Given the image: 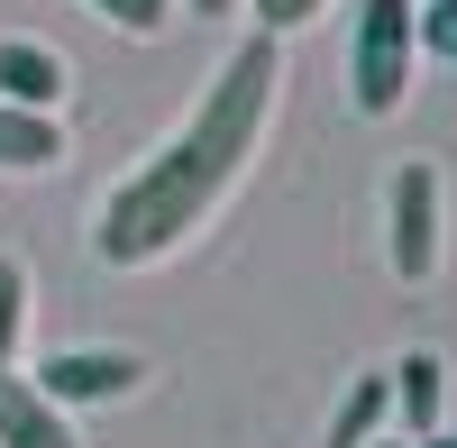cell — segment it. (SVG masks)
Instances as JSON below:
<instances>
[{
  "instance_id": "15",
  "label": "cell",
  "mask_w": 457,
  "mask_h": 448,
  "mask_svg": "<svg viewBox=\"0 0 457 448\" xmlns=\"http://www.w3.org/2000/svg\"><path fill=\"white\" fill-rule=\"evenodd\" d=\"M411 448H457V439H448V430H430V439H411Z\"/></svg>"
},
{
  "instance_id": "14",
  "label": "cell",
  "mask_w": 457,
  "mask_h": 448,
  "mask_svg": "<svg viewBox=\"0 0 457 448\" xmlns=\"http://www.w3.org/2000/svg\"><path fill=\"white\" fill-rule=\"evenodd\" d=\"M183 10H193V19H228V10H238V0H183Z\"/></svg>"
},
{
  "instance_id": "17",
  "label": "cell",
  "mask_w": 457,
  "mask_h": 448,
  "mask_svg": "<svg viewBox=\"0 0 457 448\" xmlns=\"http://www.w3.org/2000/svg\"><path fill=\"white\" fill-rule=\"evenodd\" d=\"M366 448H403V439H366Z\"/></svg>"
},
{
  "instance_id": "6",
  "label": "cell",
  "mask_w": 457,
  "mask_h": 448,
  "mask_svg": "<svg viewBox=\"0 0 457 448\" xmlns=\"http://www.w3.org/2000/svg\"><path fill=\"white\" fill-rule=\"evenodd\" d=\"M0 448H83L73 412H55L19 366H0Z\"/></svg>"
},
{
  "instance_id": "12",
  "label": "cell",
  "mask_w": 457,
  "mask_h": 448,
  "mask_svg": "<svg viewBox=\"0 0 457 448\" xmlns=\"http://www.w3.org/2000/svg\"><path fill=\"white\" fill-rule=\"evenodd\" d=\"M238 10H256V28H265V37H293V28H312L329 0H238Z\"/></svg>"
},
{
  "instance_id": "13",
  "label": "cell",
  "mask_w": 457,
  "mask_h": 448,
  "mask_svg": "<svg viewBox=\"0 0 457 448\" xmlns=\"http://www.w3.org/2000/svg\"><path fill=\"white\" fill-rule=\"evenodd\" d=\"M421 46L439 64H457V10H421Z\"/></svg>"
},
{
  "instance_id": "16",
  "label": "cell",
  "mask_w": 457,
  "mask_h": 448,
  "mask_svg": "<svg viewBox=\"0 0 457 448\" xmlns=\"http://www.w3.org/2000/svg\"><path fill=\"white\" fill-rule=\"evenodd\" d=\"M421 10H457V0H421Z\"/></svg>"
},
{
  "instance_id": "11",
  "label": "cell",
  "mask_w": 457,
  "mask_h": 448,
  "mask_svg": "<svg viewBox=\"0 0 457 448\" xmlns=\"http://www.w3.org/2000/svg\"><path fill=\"white\" fill-rule=\"evenodd\" d=\"M92 19H110L120 37H165V19H174V0H83Z\"/></svg>"
},
{
  "instance_id": "4",
  "label": "cell",
  "mask_w": 457,
  "mask_h": 448,
  "mask_svg": "<svg viewBox=\"0 0 457 448\" xmlns=\"http://www.w3.org/2000/svg\"><path fill=\"white\" fill-rule=\"evenodd\" d=\"M55 412H83V402H129L146 385V357L137 348H55L46 366L28 376Z\"/></svg>"
},
{
  "instance_id": "1",
  "label": "cell",
  "mask_w": 457,
  "mask_h": 448,
  "mask_svg": "<svg viewBox=\"0 0 457 448\" xmlns=\"http://www.w3.org/2000/svg\"><path fill=\"white\" fill-rule=\"evenodd\" d=\"M284 92V37H238L228 64L211 73V92L193 101V120L174 137H156V156H137V174H120L92 211V256L101 266H165L183 238L211 229V211L247 183L265 120Z\"/></svg>"
},
{
  "instance_id": "9",
  "label": "cell",
  "mask_w": 457,
  "mask_h": 448,
  "mask_svg": "<svg viewBox=\"0 0 457 448\" xmlns=\"http://www.w3.org/2000/svg\"><path fill=\"white\" fill-rule=\"evenodd\" d=\"M385 421H394L385 376H357L348 394H338V412H329V448H366V439H385Z\"/></svg>"
},
{
  "instance_id": "2",
  "label": "cell",
  "mask_w": 457,
  "mask_h": 448,
  "mask_svg": "<svg viewBox=\"0 0 457 448\" xmlns=\"http://www.w3.org/2000/svg\"><path fill=\"white\" fill-rule=\"evenodd\" d=\"M411 64H421V0H357L348 28V101L366 120H394L411 92Z\"/></svg>"
},
{
  "instance_id": "10",
  "label": "cell",
  "mask_w": 457,
  "mask_h": 448,
  "mask_svg": "<svg viewBox=\"0 0 457 448\" xmlns=\"http://www.w3.org/2000/svg\"><path fill=\"white\" fill-rule=\"evenodd\" d=\"M28 303H37V293H28V266H19V256H0V366H10L19 339H28Z\"/></svg>"
},
{
  "instance_id": "8",
  "label": "cell",
  "mask_w": 457,
  "mask_h": 448,
  "mask_svg": "<svg viewBox=\"0 0 457 448\" xmlns=\"http://www.w3.org/2000/svg\"><path fill=\"white\" fill-rule=\"evenodd\" d=\"M46 165H64V120L0 101V174H46Z\"/></svg>"
},
{
  "instance_id": "5",
  "label": "cell",
  "mask_w": 457,
  "mask_h": 448,
  "mask_svg": "<svg viewBox=\"0 0 457 448\" xmlns=\"http://www.w3.org/2000/svg\"><path fill=\"white\" fill-rule=\"evenodd\" d=\"M64 92H73V64L46 46V37H0V101L10 110H64Z\"/></svg>"
},
{
  "instance_id": "7",
  "label": "cell",
  "mask_w": 457,
  "mask_h": 448,
  "mask_svg": "<svg viewBox=\"0 0 457 448\" xmlns=\"http://www.w3.org/2000/svg\"><path fill=\"white\" fill-rule=\"evenodd\" d=\"M385 394H394L403 430H411V439H430V430H439V412H448V357H439V348H411L394 376H385Z\"/></svg>"
},
{
  "instance_id": "3",
  "label": "cell",
  "mask_w": 457,
  "mask_h": 448,
  "mask_svg": "<svg viewBox=\"0 0 457 448\" xmlns=\"http://www.w3.org/2000/svg\"><path fill=\"white\" fill-rule=\"evenodd\" d=\"M385 256L403 284H430L439 266V165H394L385 183Z\"/></svg>"
}]
</instances>
